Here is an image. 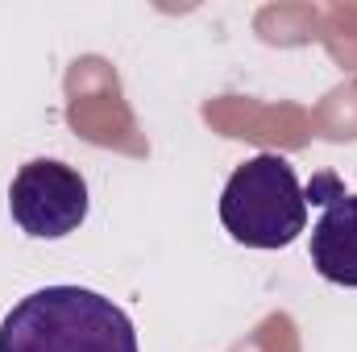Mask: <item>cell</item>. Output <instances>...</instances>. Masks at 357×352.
I'll list each match as a JSON object with an SVG mask.
<instances>
[{
  "label": "cell",
  "instance_id": "cell-1",
  "mask_svg": "<svg viewBox=\"0 0 357 352\" xmlns=\"http://www.w3.org/2000/svg\"><path fill=\"white\" fill-rule=\"evenodd\" d=\"M0 352H142L133 319L100 290L42 286L0 319Z\"/></svg>",
  "mask_w": 357,
  "mask_h": 352
},
{
  "label": "cell",
  "instance_id": "cell-2",
  "mask_svg": "<svg viewBox=\"0 0 357 352\" xmlns=\"http://www.w3.org/2000/svg\"><path fill=\"white\" fill-rule=\"evenodd\" d=\"M220 224L245 249H287L307 232V195L282 154L245 158L220 191Z\"/></svg>",
  "mask_w": 357,
  "mask_h": 352
},
{
  "label": "cell",
  "instance_id": "cell-3",
  "mask_svg": "<svg viewBox=\"0 0 357 352\" xmlns=\"http://www.w3.org/2000/svg\"><path fill=\"white\" fill-rule=\"evenodd\" d=\"M88 182L75 166L54 158L25 162L8 182V211L33 241H63L88 220Z\"/></svg>",
  "mask_w": 357,
  "mask_h": 352
},
{
  "label": "cell",
  "instance_id": "cell-4",
  "mask_svg": "<svg viewBox=\"0 0 357 352\" xmlns=\"http://www.w3.org/2000/svg\"><path fill=\"white\" fill-rule=\"evenodd\" d=\"M312 265L324 282L357 290V195L337 191L312 224Z\"/></svg>",
  "mask_w": 357,
  "mask_h": 352
}]
</instances>
